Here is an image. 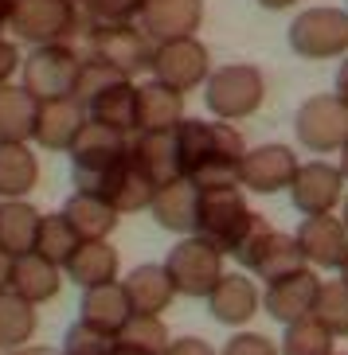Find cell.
<instances>
[{"label": "cell", "instance_id": "obj_1", "mask_svg": "<svg viewBox=\"0 0 348 355\" xmlns=\"http://www.w3.org/2000/svg\"><path fill=\"white\" fill-rule=\"evenodd\" d=\"M180 141V160H184V180H192L196 188H227L239 184V168L251 148L243 145V137L223 121H180L176 125Z\"/></svg>", "mask_w": 348, "mask_h": 355}, {"label": "cell", "instance_id": "obj_2", "mask_svg": "<svg viewBox=\"0 0 348 355\" xmlns=\"http://www.w3.org/2000/svg\"><path fill=\"white\" fill-rule=\"evenodd\" d=\"M129 153V141L122 129L98 125V121H86L83 133L74 137L71 145V172H74V188L86 191V196H98L106 184V176L114 172Z\"/></svg>", "mask_w": 348, "mask_h": 355}, {"label": "cell", "instance_id": "obj_3", "mask_svg": "<svg viewBox=\"0 0 348 355\" xmlns=\"http://www.w3.org/2000/svg\"><path fill=\"white\" fill-rule=\"evenodd\" d=\"M254 215H258V211L247 207V196L239 191V184H227V188H200V223H196V234L208 239L215 250H223L231 258V250L243 242L247 230H251Z\"/></svg>", "mask_w": 348, "mask_h": 355}, {"label": "cell", "instance_id": "obj_4", "mask_svg": "<svg viewBox=\"0 0 348 355\" xmlns=\"http://www.w3.org/2000/svg\"><path fill=\"white\" fill-rule=\"evenodd\" d=\"M165 270H169L180 297H204L208 301L215 285L223 282V250H215L200 234H184L169 250Z\"/></svg>", "mask_w": 348, "mask_h": 355}, {"label": "cell", "instance_id": "obj_5", "mask_svg": "<svg viewBox=\"0 0 348 355\" xmlns=\"http://www.w3.org/2000/svg\"><path fill=\"white\" fill-rule=\"evenodd\" d=\"M294 133L309 153H340L348 145V105L337 94H317L301 102Z\"/></svg>", "mask_w": 348, "mask_h": 355}, {"label": "cell", "instance_id": "obj_6", "mask_svg": "<svg viewBox=\"0 0 348 355\" xmlns=\"http://www.w3.org/2000/svg\"><path fill=\"white\" fill-rule=\"evenodd\" d=\"M208 110L223 121H239V117H251L258 105H263V74L254 67H223L208 78V94H204Z\"/></svg>", "mask_w": 348, "mask_h": 355}, {"label": "cell", "instance_id": "obj_7", "mask_svg": "<svg viewBox=\"0 0 348 355\" xmlns=\"http://www.w3.org/2000/svg\"><path fill=\"white\" fill-rule=\"evenodd\" d=\"M78 74L83 63L78 55L59 47V43H47L28 59L24 67V90L35 98V102H55V98H71L74 86H78Z\"/></svg>", "mask_w": 348, "mask_h": 355}, {"label": "cell", "instance_id": "obj_8", "mask_svg": "<svg viewBox=\"0 0 348 355\" xmlns=\"http://www.w3.org/2000/svg\"><path fill=\"white\" fill-rule=\"evenodd\" d=\"M290 47L306 59H333L348 51V12L309 8L290 28Z\"/></svg>", "mask_w": 348, "mask_h": 355}, {"label": "cell", "instance_id": "obj_9", "mask_svg": "<svg viewBox=\"0 0 348 355\" xmlns=\"http://www.w3.org/2000/svg\"><path fill=\"white\" fill-rule=\"evenodd\" d=\"M290 199L306 219L329 215L337 203H345V172L325 164V160H309L297 168L294 184H290Z\"/></svg>", "mask_w": 348, "mask_h": 355}, {"label": "cell", "instance_id": "obj_10", "mask_svg": "<svg viewBox=\"0 0 348 355\" xmlns=\"http://www.w3.org/2000/svg\"><path fill=\"white\" fill-rule=\"evenodd\" d=\"M297 246L306 254L309 270H345L348 261V227L345 219H333V215H313V219H301V227L294 230Z\"/></svg>", "mask_w": 348, "mask_h": 355}, {"label": "cell", "instance_id": "obj_11", "mask_svg": "<svg viewBox=\"0 0 348 355\" xmlns=\"http://www.w3.org/2000/svg\"><path fill=\"white\" fill-rule=\"evenodd\" d=\"M297 157L285 145H258L243 157L239 168V188L254 191V196H274V191L290 188L297 176Z\"/></svg>", "mask_w": 348, "mask_h": 355}, {"label": "cell", "instance_id": "obj_12", "mask_svg": "<svg viewBox=\"0 0 348 355\" xmlns=\"http://www.w3.org/2000/svg\"><path fill=\"white\" fill-rule=\"evenodd\" d=\"M153 71H157V83L172 86V90H192L208 78V51L192 40H172L160 43L157 55H153Z\"/></svg>", "mask_w": 348, "mask_h": 355}, {"label": "cell", "instance_id": "obj_13", "mask_svg": "<svg viewBox=\"0 0 348 355\" xmlns=\"http://www.w3.org/2000/svg\"><path fill=\"white\" fill-rule=\"evenodd\" d=\"M129 157H133V164H138L157 188H169V184L184 180V160H180L176 129H169V133H138L129 141Z\"/></svg>", "mask_w": 348, "mask_h": 355}, {"label": "cell", "instance_id": "obj_14", "mask_svg": "<svg viewBox=\"0 0 348 355\" xmlns=\"http://www.w3.org/2000/svg\"><path fill=\"white\" fill-rule=\"evenodd\" d=\"M317 293H321L317 270H301V273H294V277H282V282L266 285L263 309H266V316H274L278 324H297V320H306V316H313Z\"/></svg>", "mask_w": 348, "mask_h": 355}, {"label": "cell", "instance_id": "obj_15", "mask_svg": "<svg viewBox=\"0 0 348 355\" xmlns=\"http://www.w3.org/2000/svg\"><path fill=\"white\" fill-rule=\"evenodd\" d=\"M258 309H263V293H258V285H254L243 270L223 273V282L215 285V293L208 297L211 320L227 324V328H235V332H239L243 324H251Z\"/></svg>", "mask_w": 348, "mask_h": 355}, {"label": "cell", "instance_id": "obj_16", "mask_svg": "<svg viewBox=\"0 0 348 355\" xmlns=\"http://www.w3.org/2000/svg\"><path fill=\"white\" fill-rule=\"evenodd\" d=\"M90 121L86 105L78 98H55V102H40V117H35V141L51 153H71L74 137L83 133V125Z\"/></svg>", "mask_w": 348, "mask_h": 355}, {"label": "cell", "instance_id": "obj_17", "mask_svg": "<svg viewBox=\"0 0 348 355\" xmlns=\"http://www.w3.org/2000/svg\"><path fill=\"white\" fill-rule=\"evenodd\" d=\"M12 28L24 40H35L47 47V43L67 35V28H71V4L67 0H16L12 4Z\"/></svg>", "mask_w": 348, "mask_h": 355}, {"label": "cell", "instance_id": "obj_18", "mask_svg": "<svg viewBox=\"0 0 348 355\" xmlns=\"http://www.w3.org/2000/svg\"><path fill=\"white\" fill-rule=\"evenodd\" d=\"M153 47H149V40L141 32H133V28H122V24H114V28H102V32H94V59L98 63H110L117 67V71L126 74H138L145 71V67H153Z\"/></svg>", "mask_w": 348, "mask_h": 355}, {"label": "cell", "instance_id": "obj_19", "mask_svg": "<svg viewBox=\"0 0 348 355\" xmlns=\"http://www.w3.org/2000/svg\"><path fill=\"white\" fill-rule=\"evenodd\" d=\"M157 184L141 172L138 164H133V157L126 153V160L106 176V184H102V191L98 196L110 203V207L117 211V215H133V211H145V207H153V199H157Z\"/></svg>", "mask_w": 348, "mask_h": 355}, {"label": "cell", "instance_id": "obj_20", "mask_svg": "<svg viewBox=\"0 0 348 355\" xmlns=\"http://www.w3.org/2000/svg\"><path fill=\"white\" fill-rule=\"evenodd\" d=\"M122 285H126V297H129V304H133V313H149V316H160L172 304V297H176V285H172L169 270H165L160 261L133 266V270L122 277Z\"/></svg>", "mask_w": 348, "mask_h": 355}, {"label": "cell", "instance_id": "obj_21", "mask_svg": "<svg viewBox=\"0 0 348 355\" xmlns=\"http://www.w3.org/2000/svg\"><path fill=\"white\" fill-rule=\"evenodd\" d=\"M200 0H145L141 8V24L145 32L160 43H172V40H188L200 24Z\"/></svg>", "mask_w": 348, "mask_h": 355}, {"label": "cell", "instance_id": "obj_22", "mask_svg": "<svg viewBox=\"0 0 348 355\" xmlns=\"http://www.w3.org/2000/svg\"><path fill=\"white\" fill-rule=\"evenodd\" d=\"M153 219L160 223L172 234H196V223H200V188L192 180H176L169 188H160L153 199Z\"/></svg>", "mask_w": 348, "mask_h": 355}, {"label": "cell", "instance_id": "obj_23", "mask_svg": "<svg viewBox=\"0 0 348 355\" xmlns=\"http://www.w3.org/2000/svg\"><path fill=\"white\" fill-rule=\"evenodd\" d=\"M129 316H133V304H129L126 285H122V282L98 285V289H83L78 320H86V324H94V328H102V332L117 336L129 324Z\"/></svg>", "mask_w": 348, "mask_h": 355}, {"label": "cell", "instance_id": "obj_24", "mask_svg": "<svg viewBox=\"0 0 348 355\" xmlns=\"http://www.w3.org/2000/svg\"><path fill=\"white\" fill-rule=\"evenodd\" d=\"M40 227H43V215L24 203V199H4L0 203V250L12 254V258H24V254L35 250L40 242Z\"/></svg>", "mask_w": 348, "mask_h": 355}, {"label": "cell", "instance_id": "obj_25", "mask_svg": "<svg viewBox=\"0 0 348 355\" xmlns=\"http://www.w3.org/2000/svg\"><path fill=\"white\" fill-rule=\"evenodd\" d=\"M59 285H63V270L55 266V261H47L43 254H24V258L12 261V285L8 289L16 293V297H24V301L32 304H43L51 301L55 293H59Z\"/></svg>", "mask_w": 348, "mask_h": 355}, {"label": "cell", "instance_id": "obj_26", "mask_svg": "<svg viewBox=\"0 0 348 355\" xmlns=\"http://www.w3.org/2000/svg\"><path fill=\"white\" fill-rule=\"evenodd\" d=\"M184 121L180 90L165 83H149L138 90V133H169Z\"/></svg>", "mask_w": 348, "mask_h": 355}, {"label": "cell", "instance_id": "obj_27", "mask_svg": "<svg viewBox=\"0 0 348 355\" xmlns=\"http://www.w3.org/2000/svg\"><path fill=\"white\" fill-rule=\"evenodd\" d=\"M117 270H122V258L110 242H83L74 258L67 261V277H71L78 289H98V285H114Z\"/></svg>", "mask_w": 348, "mask_h": 355}, {"label": "cell", "instance_id": "obj_28", "mask_svg": "<svg viewBox=\"0 0 348 355\" xmlns=\"http://www.w3.org/2000/svg\"><path fill=\"white\" fill-rule=\"evenodd\" d=\"M63 219L71 223V230L83 242H106L117 227V211L106 203L102 196H86V191H74L63 207Z\"/></svg>", "mask_w": 348, "mask_h": 355}, {"label": "cell", "instance_id": "obj_29", "mask_svg": "<svg viewBox=\"0 0 348 355\" xmlns=\"http://www.w3.org/2000/svg\"><path fill=\"white\" fill-rule=\"evenodd\" d=\"M86 114H90V121H98V125L129 133V129H138V90L129 86V78H122V83L106 86L102 94L90 98V102H86Z\"/></svg>", "mask_w": 348, "mask_h": 355}, {"label": "cell", "instance_id": "obj_30", "mask_svg": "<svg viewBox=\"0 0 348 355\" xmlns=\"http://www.w3.org/2000/svg\"><path fill=\"white\" fill-rule=\"evenodd\" d=\"M301 270H309V261H306V254H301V246H297V239L274 230V234L266 239L258 261H254V277L266 282V285H274V282L294 277V273H301Z\"/></svg>", "mask_w": 348, "mask_h": 355}, {"label": "cell", "instance_id": "obj_31", "mask_svg": "<svg viewBox=\"0 0 348 355\" xmlns=\"http://www.w3.org/2000/svg\"><path fill=\"white\" fill-rule=\"evenodd\" d=\"M40 180L35 153L20 141H0V199H24Z\"/></svg>", "mask_w": 348, "mask_h": 355}, {"label": "cell", "instance_id": "obj_32", "mask_svg": "<svg viewBox=\"0 0 348 355\" xmlns=\"http://www.w3.org/2000/svg\"><path fill=\"white\" fill-rule=\"evenodd\" d=\"M35 117H40V102H35L24 86H0V141H28L35 137Z\"/></svg>", "mask_w": 348, "mask_h": 355}, {"label": "cell", "instance_id": "obj_33", "mask_svg": "<svg viewBox=\"0 0 348 355\" xmlns=\"http://www.w3.org/2000/svg\"><path fill=\"white\" fill-rule=\"evenodd\" d=\"M35 304L16 297L12 289L0 293V347L4 352H20V347L32 344L35 336Z\"/></svg>", "mask_w": 348, "mask_h": 355}, {"label": "cell", "instance_id": "obj_34", "mask_svg": "<svg viewBox=\"0 0 348 355\" xmlns=\"http://www.w3.org/2000/svg\"><path fill=\"white\" fill-rule=\"evenodd\" d=\"M172 344L169 328L160 316H149V313H133L129 324L117 332V347H126V352H138V355H165Z\"/></svg>", "mask_w": 348, "mask_h": 355}, {"label": "cell", "instance_id": "obj_35", "mask_svg": "<svg viewBox=\"0 0 348 355\" xmlns=\"http://www.w3.org/2000/svg\"><path fill=\"white\" fill-rule=\"evenodd\" d=\"M83 246V239L71 230V223L59 215H43V227H40V242H35V254H43L47 261H55L59 270H67V261L74 258V250Z\"/></svg>", "mask_w": 348, "mask_h": 355}, {"label": "cell", "instance_id": "obj_36", "mask_svg": "<svg viewBox=\"0 0 348 355\" xmlns=\"http://www.w3.org/2000/svg\"><path fill=\"white\" fill-rule=\"evenodd\" d=\"M333 340L337 336L317 316H306L297 324H285V336L278 347H282V355H333Z\"/></svg>", "mask_w": 348, "mask_h": 355}, {"label": "cell", "instance_id": "obj_37", "mask_svg": "<svg viewBox=\"0 0 348 355\" xmlns=\"http://www.w3.org/2000/svg\"><path fill=\"white\" fill-rule=\"evenodd\" d=\"M313 316L325 324L337 340H348V282L345 277H337V282H321Z\"/></svg>", "mask_w": 348, "mask_h": 355}, {"label": "cell", "instance_id": "obj_38", "mask_svg": "<svg viewBox=\"0 0 348 355\" xmlns=\"http://www.w3.org/2000/svg\"><path fill=\"white\" fill-rule=\"evenodd\" d=\"M59 352L63 355H114L117 336L102 332V328H94V324H86V320H74L71 328H67Z\"/></svg>", "mask_w": 348, "mask_h": 355}, {"label": "cell", "instance_id": "obj_39", "mask_svg": "<svg viewBox=\"0 0 348 355\" xmlns=\"http://www.w3.org/2000/svg\"><path fill=\"white\" fill-rule=\"evenodd\" d=\"M274 234V227L266 223V215H254V223H251V230L243 234V242L231 250V258L239 261V270H254V261H258V254H263V246H266V239Z\"/></svg>", "mask_w": 348, "mask_h": 355}, {"label": "cell", "instance_id": "obj_40", "mask_svg": "<svg viewBox=\"0 0 348 355\" xmlns=\"http://www.w3.org/2000/svg\"><path fill=\"white\" fill-rule=\"evenodd\" d=\"M219 355H282V347H278L270 336H263V332H247V328H239V332L223 344Z\"/></svg>", "mask_w": 348, "mask_h": 355}, {"label": "cell", "instance_id": "obj_41", "mask_svg": "<svg viewBox=\"0 0 348 355\" xmlns=\"http://www.w3.org/2000/svg\"><path fill=\"white\" fill-rule=\"evenodd\" d=\"M86 8L94 12V16H102V20H110V24H122L126 16L145 8V0H86Z\"/></svg>", "mask_w": 348, "mask_h": 355}, {"label": "cell", "instance_id": "obj_42", "mask_svg": "<svg viewBox=\"0 0 348 355\" xmlns=\"http://www.w3.org/2000/svg\"><path fill=\"white\" fill-rule=\"evenodd\" d=\"M165 355H219L215 347L204 340V336H180V340H172L169 352Z\"/></svg>", "mask_w": 348, "mask_h": 355}, {"label": "cell", "instance_id": "obj_43", "mask_svg": "<svg viewBox=\"0 0 348 355\" xmlns=\"http://www.w3.org/2000/svg\"><path fill=\"white\" fill-rule=\"evenodd\" d=\"M16 63H20L16 59V47L8 40H0V86H8V74L16 71Z\"/></svg>", "mask_w": 348, "mask_h": 355}, {"label": "cell", "instance_id": "obj_44", "mask_svg": "<svg viewBox=\"0 0 348 355\" xmlns=\"http://www.w3.org/2000/svg\"><path fill=\"white\" fill-rule=\"evenodd\" d=\"M12 261H16L12 254H4V250H0V293H4V289L12 285Z\"/></svg>", "mask_w": 348, "mask_h": 355}, {"label": "cell", "instance_id": "obj_45", "mask_svg": "<svg viewBox=\"0 0 348 355\" xmlns=\"http://www.w3.org/2000/svg\"><path fill=\"white\" fill-rule=\"evenodd\" d=\"M337 98L348 105V59L340 63V71H337Z\"/></svg>", "mask_w": 348, "mask_h": 355}, {"label": "cell", "instance_id": "obj_46", "mask_svg": "<svg viewBox=\"0 0 348 355\" xmlns=\"http://www.w3.org/2000/svg\"><path fill=\"white\" fill-rule=\"evenodd\" d=\"M8 355H63L59 347H35V344H28V347H20V352H8Z\"/></svg>", "mask_w": 348, "mask_h": 355}, {"label": "cell", "instance_id": "obj_47", "mask_svg": "<svg viewBox=\"0 0 348 355\" xmlns=\"http://www.w3.org/2000/svg\"><path fill=\"white\" fill-rule=\"evenodd\" d=\"M12 4H16V0H0V24L12 20Z\"/></svg>", "mask_w": 348, "mask_h": 355}, {"label": "cell", "instance_id": "obj_48", "mask_svg": "<svg viewBox=\"0 0 348 355\" xmlns=\"http://www.w3.org/2000/svg\"><path fill=\"white\" fill-rule=\"evenodd\" d=\"M263 8H285V4H294V0H258Z\"/></svg>", "mask_w": 348, "mask_h": 355}, {"label": "cell", "instance_id": "obj_49", "mask_svg": "<svg viewBox=\"0 0 348 355\" xmlns=\"http://www.w3.org/2000/svg\"><path fill=\"white\" fill-rule=\"evenodd\" d=\"M340 172H345V180H348V145L340 148Z\"/></svg>", "mask_w": 348, "mask_h": 355}, {"label": "cell", "instance_id": "obj_50", "mask_svg": "<svg viewBox=\"0 0 348 355\" xmlns=\"http://www.w3.org/2000/svg\"><path fill=\"white\" fill-rule=\"evenodd\" d=\"M340 219H345V227H348V196H345V203H340Z\"/></svg>", "mask_w": 348, "mask_h": 355}, {"label": "cell", "instance_id": "obj_51", "mask_svg": "<svg viewBox=\"0 0 348 355\" xmlns=\"http://www.w3.org/2000/svg\"><path fill=\"white\" fill-rule=\"evenodd\" d=\"M114 355H138V352H126V347H117V352Z\"/></svg>", "mask_w": 348, "mask_h": 355}, {"label": "cell", "instance_id": "obj_52", "mask_svg": "<svg viewBox=\"0 0 348 355\" xmlns=\"http://www.w3.org/2000/svg\"><path fill=\"white\" fill-rule=\"evenodd\" d=\"M340 277H345V282H348V261H345V270H340Z\"/></svg>", "mask_w": 348, "mask_h": 355}, {"label": "cell", "instance_id": "obj_53", "mask_svg": "<svg viewBox=\"0 0 348 355\" xmlns=\"http://www.w3.org/2000/svg\"><path fill=\"white\" fill-rule=\"evenodd\" d=\"M333 355H348V352H333Z\"/></svg>", "mask_w": 348, "mask_h": 355}]
</instances>
